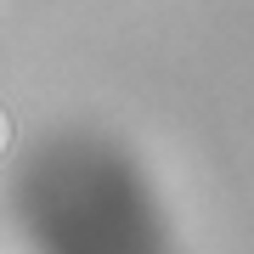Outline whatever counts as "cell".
<instances>
[{
	"label": "cell",
	"mask_w": 254,
	"mask_h": 254,
	"mask_svg": "<svg viewBox=\"0 0 254 254\" xmlns=\"http://www.w3.org/2000/svg\"><path fill=\"white\" fill-rule=\"evenodd\" d=\"M0 147H6V113H0Z\"/></svg>",
	"instance_id": "1"
}]
</instances>
